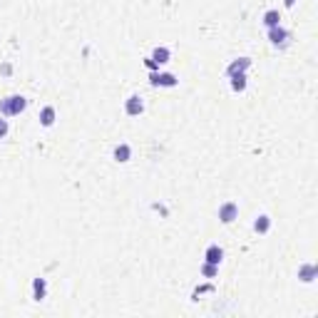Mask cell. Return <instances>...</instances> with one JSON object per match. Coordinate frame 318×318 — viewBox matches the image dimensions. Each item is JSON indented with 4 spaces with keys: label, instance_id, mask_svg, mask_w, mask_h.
I'll return each instance as SVG.
<instances>
[{
    "label": "cell",
    "instance_id": "obj_2",
    "mask_svg": "<svg viewBox=\"0 0 318 318\" xmlns=\"http://www.w3.org/2000/svg\"><path fill=\"white\" fill-rule=\"evenodd\" d=\"M149 80H152V85H157V87H177V82H179L172 72H154Z\"/></svg>",
    "mask_w": 318,
    "mask_h": 318
},
{
    "label": "cell",
    "instance_id": "obj_13",
    "mask_svg": "<svg viewBox=\"0 0 318 318\" xmlns=\"http://www.w3.org/2000/svg\"><path fill=\"white\" fill-rule=\"evenodd\" d=\"M169 57H172V53H169L167 48H157V50L152 53V60H154L157 65H164V62H169Z\"/></svg>",
    "mask_w": 318,
    "mask_h": 318
},
{
    "label": "cell",
    "instance_id": "obj_3",
    "mask_svg": "<svg viewBox=\"0 0 318 318\" xmlns=\"http://www.w3.org/2000/svg\"><path fill=\"white\" fill-rule=\"evenodd\" d=\"M125 112H127L130 117H139V114L144 112V102H142V97H139V95L127 97V102H125Z\"/></svg>",
    "mask_w": 318,
    "mask_h": 318
},
{
    "label": "cell",
    "instance_id": "obj_16",
    "mask_svg": "<svg viewBox=\"0 0 318 318\" xmlns=\"http://www.w3.org/2000/svg\"><path fill=\"white\" fill-rule=\"evenodd\" d=\"M202 273L212 278V276H216V273H219V266H214V264H204V266H202Z\"/></svg>",
    "mask_w": 318,
    "mask_h": 318
},
{
    "label": "cell",
    "instance_id": "obj_4",
    "mask_svg": "<svg viewBox=\"0 0 318 318\" xmlns=\"http://www.w3.org/2000/svg\"><path fill=\"white\" fill-rule=\"evenodd\" d=\"M236 216H238V207H236L234 202H226V204L219 207V219H221L224 224H231Z\"/></svg>",
    "mask_w": 318,
    "mask_h": 318
},
{
    "label": "cell",
    "instance_id": "obj_11",
    "mask_svg": "<svg viewBox=\"0 0 318 318\" xmlns=\"http://www.w3.org/2000/svg\"><path fill=\"white\" fill-rule=\"evenodd\" d=\"M231 90H234V92H244V90H246V75H244V72L231 75Z\"/></svg>",
    "mask_w": 318,
    "mask_h": 318
},
{
    "label": "cell",
    "instance_id": "obj_1",
    "mask_svg": "<svg viewBox=\"0 0 318 318\" xmlns=\"http://www.w3.org/2000/svg\"><path fill=\"white\" fill-rule=\"evenodd\" d=\"M25 107H27V100H25L23 95H10V97H5V100H0V112H3L5 117L20 114Z\"/></svg>",
    "mask_w": 318,
    "mask_h": 318
},
{
    "label": "cell",
    "instance_id": "obj_15",
    "mask_svg": "<svg viewBox=\"0 0 318 318\" xmlns=\"http://www.w3.org/2000/svg\"><path fill=\"white\" fill-rule=\"evenodd\" d=\"M264 25L266 27H276V25H281V15H278V10H268L264 15Z\"/></svg>",
    "mask_w": 318,
    "mask_h": 318
},
{
    "label": "cell",
    "instance_id": "obj_6",
    "mask_svg": "<svg viewBox=\"0 0 318 318\" xmlns=\"http://www.w3.org/2000/svg\"><path fill=\"white\" fill-rule=\"evenodd\" d=\"M204 259H207V264H214V266H219V264H221V259H224V249H221V246H216V244H212V246L207 249Z\"/></svg>",
    "mask_w": 318,
    "mask_h": 318
},
{
    "label": "cell",
    "instance_id": "obj_18",
    "mask_svg": "<svg viewBox=\"0 0 318 318\" xmlns=\"http://www.w3.org/2000/svg\"><path fill=\"white\" fill-rule=\"evenodd\" d=\"M144 65H147L149 70H157V67H159V65H157V62H154L152 57H147V60H144Z\"/></svg>",
    "mask_w": 318,
    "mask_h": 318
},
{
    "label": "cell",
    "instance_id": "obj_12",
    "mask_svg": "<svg viewBox=\"0 0 318 318\" xmlns=\"http://www.w3.org/2000/svg\"><path fill=\"white\" fill-rule=\"evenodd\" d=\"M130 157H132L130 144H119V147L114 149V159H117V162H130Z\"/></svg>",
    "mask_w": 318,
    "mask_h": 318
},
{
    "label": "cell",
    "instance_id": "obj_8",
    "mask_svg": "<svg viewBox=\"0 0 318 318\" xmlns=\"http://www.w3.org/2000/svg\"><path fill=\"white\" fill-rule=\"evenodd\" d=\"M45 293H48V281H45V278H35V281H32V298L43 301Z\"/></svg>",
    "mask_w": 318,
    "mask_h": 318
},
{
    "label": "cell",
    "instance_id": "obj_19",
    "mask_svg": "<svg viewBox=\"0 0 318 318\" xmlns=\"http://www.w3.org/2000/svg\"><path fill=\"white\" fill-rule=\"evenodd\" d=\"M293 3H296V0H286V8H293Z\"/></svg>",
    "mask_w": 318,
    "mask_h": 318
},
{
    "label": "cell",
    "instance_id": "obj_10",
    "mask_svg": "<svg viewBox=\"0 0 318 318\" xmlns=\"http://www.w3.org/2000/svg\"><path fill=\"white\" fill-rule=\"evenodd\" d=\"M316 273H318V271H316V266H313V264H306V266H301V268H298V278H301V281H306V284H311V281H313Z\"/></svg>",
    "mask_w": 318,
    "mask_h": 318
},
{
    "label": "cell",
    "instance_id": "obj_14",
    "mask_svg": "<svg viewBox=\"0 0 318 318\" xmlns=\"http://www.w3.org/2000/svg\"><path fill=\"white\" fill-rule=\"evenodd\" d=\"M254 229L259 231V234H266L268 229H271V216H266V214H261L256 221H254Z\"/></svg>",
    "mask_w": 318,
    "mask_h": 318
},
{
    "label": "cell",
    "instance_id": "obj_5",
    "mask_svg": "<svg viewBox=\"0 0 318 318\" xmlns=\"http://www.w3.org/2000/svg\"><path fill=\"white\" fill-rule=\"evenodd\" d=\"M268 40L273 45H284L286 40H289V30L281 27V25H276V27H268Z\"/></svg>",
    "mask_w": 318,
    "mask_h": 318
},
{
    "label": "cell",
    "instance_id": "obj_9",
    "mask_svg": "<svg viewBox=\"0 0 318 318\" xmlns=\"http://www.w3.org/2000/svg\"><path fill=\"white\" fill-rule=\"evenodd\" d=\"M40 125H43V127H53L55 125V107H43V109H40Z\"/></svg>",
    "mask_w": 318,
    "mask_h": 318
},
{
    "label": "cell",
    "instance_id": "obj_7",
    "mask_svg": "<svg viewBox=\"0 0 318 318\" xmlns=\"http://www.w3.org/2000/svg\"><path fill=\"white\" fill-rule=\"evenodd\" d=\"M249 65H251V60H249V57H238V60H234V62L229 65L226 75L231 77V75H238V72H246V70H249Z\"/></svg>",
    "mask_w": 318,
    "mask_h": 318
},
{
    "label": "cell",
    "instance_id": "obj_17",
    "mask_svg": "<svg viewBox=\"0 0 318 318\" xmlns=\"http://www.w3.org/2000/svg\"><path fill=\"white\" fill-rule=\"evenodd\" d=\"M8 134V119H3V117H0V139H3Z\"/></svg>",
    "mask_w": 318,
    "mask_h": 318
}]
</instances>
